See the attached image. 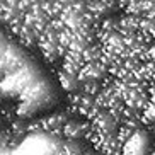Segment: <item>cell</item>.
<instances>
[{
  "label": "cell",
  "instance_id": "cell-1",
  "mask_svg": "<svg viewBox=\"0 0 155 155\" xmlns=\"http://www.w3.org/2000/svg\"><path fill=\"white\" fill-rule=\"evenodd\" d=\"M0 92L19 96L24 101L19 109V116H31L36 111L51 102V89L39 73V70L29 61L24 53L9 45L0 34Z\"/></svg>",
  "mask_w": 155,
  "mask_h": 155
},
{
  "label": "cell",
  "instance_id": "cell-2",
  "mask_svg": "<svg viewBox=\"0 0 155 155\" xmlns=\"http://www.w3.org/2000/svg\"><path fill=\"white\" fill-rule=\"evenodd\" d=\"M87 128H89V123H80V121H75V119L67 121V124L63 126V137H65V140L75 141V143H77V140H80V138L85 137Z\"/></svg>",
  "mask_w": 155,
  "mask_h": 155
},
{
  "label": "cell",
  "instance_id": "cell-3",
  "mask_svg": "<svg viewBox=\"0 0 155 155\" xmlns=\"http://www.w3.org/2000/svg\"><path fill=\"white\" fill-rule=\"evenodd\" d=\"M0 155H12V148L10 147H0Z\"/></svg>",
  "mask_w": 155,
  "mask_h": 155
}]
</instances>
